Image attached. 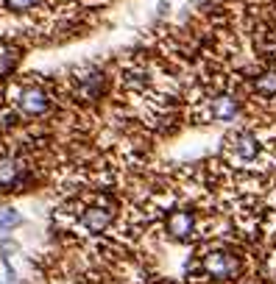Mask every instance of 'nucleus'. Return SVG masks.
I'll use <instances>...</instances> for the list:
<instances>
[{
    "label": "nucleus",
    "instance_id": "1",
    "mask_svg": "<svg viewBox=\"0 0 276 284\" xmlns=\"http://www.w3.org/2000/svg\"><path fill=\"white\" fill-rule=\"evenodd\" d=\"M92 17L70 0H0V39L17 45H50L84 34Z\"/></svg>",
    "mask_w": 276,
    "mask_h": 284
},
{
    "label": "nucleus",
    "instance_id": "2",
    "mask_svg": "<svg viewBox=\"0 0 276 284\" xmlns=\"http://www.w3.org/2000/svg\"><path fill=\"white\" fill-rule=\"evenodd\" d=\"M221 159L237 173H268L276 167V128L234 126L221 142Z\"/></svg>",
    "mask_w": 276,
    "mask_h": 284
},
{
    "label": "nucleus",
    "instance_id": "3",
    "mask_svg": "<svg viewBox=\"0 0 276 284\" xmlns=\"http://www.w3.org/2000/svg\"><path fill=\"white\" fill-rule=\"evenodd\" d=\"M56 98H59V84L39 75H20L9 81L0 103V115L6 117V126L23 120H42L53 112Z\"/></svg>",
    "mask_w": 276,
    "mask_h": 284
},
{
    "label": "nucleus",
    "instance_id": "4",
    "mask_svg": "<svg viewBox=\"0 0 276 284\" xmlns=\"http://www.w3.org/2000/svg\"><path fill=\"white\" fill-rule=\"evenodd\" d=\"M59 218L78 237H103L117 223V201L106 193H84L70 201Z\"/></svg>",
    "mask_w": 276,
    "mask_h": 284
},
{
    "label": "nucleus",
    "instance_id": "5",
    "mask_svg": "<svg viewBox=\"0 0 276 284\" xmlns=\"http://www.w3.org/2000/svg\"><path fill=\"white\" fill-rule=\"evenodd\" d=\"M61 92L81 103H95L109 89V73L98 61H81V64L64 70V78L56 81Z\"/></svg>",
    "mask_w": 276,
    "mask_h": 284
},
{
    "label": "nucleus",
    "instance_id": "6",
    "mask_svg": "<svg viewBox=\"0 0 276 284\" xmlns=\"http://www.w3.org/2000/svg\"><path fill=\"white\" fill-rule=\"evenodd\" d=\"M159 226H162L165 237L173 242H195L204 234V223H201L195 206L190 204H176V201H165L162 212H159Z\"/></svg>",
    "mask_w": 276,
    "mask_h": 284
},
{
    "label": "nucleus",
    "instance_id": "7",
    "mask_svg": "<svg viewBox=\"0 0 276 284\" xmlns=\"http://www.w3.org/2000/svg\"><path fill=\"white\" fill-rule=\"evenodd\" d=\"M36 175V164L28 151L6 148L0 151V195H12L25 190Z\"/></svg>",
    "mask_w": 276,
    "mask_h": 284
},
{
    "label": "nucleus",
    "instance_id": "8",
    "mask_svg": "<svg viewBox=\"0 0 276 284\" xmlns=\"http://www.w3.org/2000/svg\"><path fill=\"white\" fill-rule=\"evenodd\" d=\"M201 270L215 281H229V278H237L243 273V259L229 248H210L201 256Z\"/></svg>",
    "mask_w": 276,
    "mask_h": 284
},
{
    "label": "nucleus",
    "instance_id": "9",
    "mask_svg": "<svg viewBox=\"0 0 276 284\" xmlns=\"http://www.w3.org/2000/svg\"><path fill=\"white\" fill-rule=\"evenodd\" d=\"M73 6L78 9V12L90 14V17H98V14L103 12V9H112L117 0H70Z\"/></svg>",
    "mask_w": 276,
    "mask_h": 284
},
{
    "label": "nucleus",
    "instance_id": "10",
    "mask_svg": "<svg viewBox=\"0 0 276 284\" xmlns=\"http://www.w3.org/2000/svg\"><path fill=\"white\" fill-rule=\"evenodd\" d=\"M20 215L17 212H12V209H0V231H3V234H6V231H12L14 226L20 223Z\"/></svg>",
    "mask_w": 276,
    "mask_h": 284
}]
</instances>
